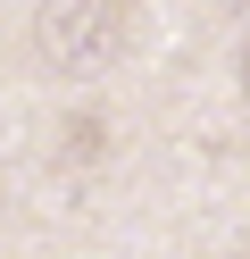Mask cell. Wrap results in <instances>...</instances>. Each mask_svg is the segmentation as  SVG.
Here are the masks:
<instances>
[{
	"mask_svg": "<svg viewBox=\"0 0 250 259\" xmlns=\"http://www.w3.org/2000/svg\"><path fill=\"white\" fill-rule=\"evenodd\" d=\"M233 75H242V101H250V42H242V59H233Z\"/></svg>",
	"mask_w": 250,
	"mask_h": 259,
	"instance_id": "obj_2",
	"label": "cell"
},
{
	"mask_svg": "<svg viewBox=\"0 0 250 259\" xmlns=\"http://www.w3.org/2000/svg\"><path fill=\"white\" fill-rule=\"evenodd\" d=\"M125 0H50L33 17V59L50 75H100L125 51Z\"/></svg>",
	"mask_w": 250,
	"mask_h": 259,
	"instance_id": "obj_1",
	"label": "cell"
}]
</instances>
